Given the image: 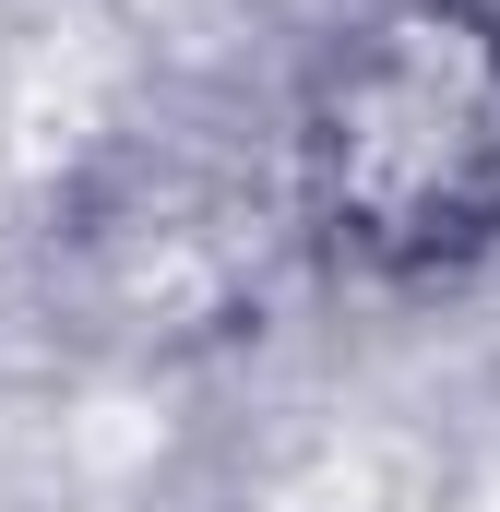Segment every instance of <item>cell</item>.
I'll list each match as a JSON object with an SVG mask.
<instances>
[{
    "label": "cell",
    "instance_id": "obj_1",
    "mask_svg": "<svg viewBox=\"0 0 500 512\" xmlns=\"http://www.w3.org/2000/svg\"><path fill=\"white\" fill-rule=\"evenodd\" d=\"M310 215L358 262L500 251V12L405 0L310 96Z\"/></svg>",
    "mask_w": 500,
    "mask_h": 512
}]
</instances>
